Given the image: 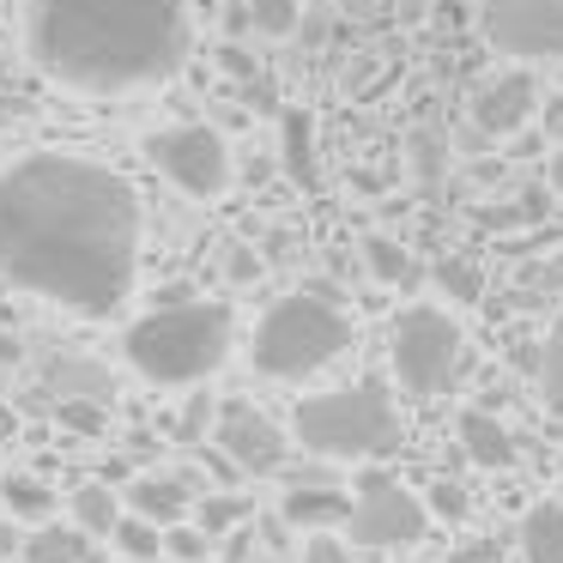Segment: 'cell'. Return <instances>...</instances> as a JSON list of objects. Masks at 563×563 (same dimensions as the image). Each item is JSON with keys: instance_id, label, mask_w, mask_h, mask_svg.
I'll use <instances>...</instances> for the list:
<instances>
[{"instance_id": "obj_20", "label": "cell", "mask_w": 563, "mask_h": 563, "mask_svg": "<svg viewBox=\"0 0 563 563\" xmlns=\"http://www.w3.org/2000/svg\"><path fill=\"white\" fill-rule=\"evenodd\" d=\"M49 388L62 394V400H74V394H91V400H110L115 382L103 376L98 364H86V357H55L49 364Z\"/></svg>"}, {"instance_id": "obj_5", "label": "cell", "mask_w": 563, "mask_h": 563, "mask_svg": "<svg viewBox=\"0 0 563 563\" xmlns=\"http://www.w3.org/2000/svg\"><path fill=\"white\" fill-rule=\"evenodd\" d=\"M291 430L321 461H382L400 449V418L382 382H352V388L303 394L291 406Z\"/></svg>"}, {"instance_id": "obj_23", "label": "cell", "mask_w": 563, "mask_h": 563, "mask_svg": "<svg viewBox=\"0 0 563 563\" xmlns=\"http://www.w3.org/2000/svg\"><path fill=\"white\" fill-rule=\"evenodd\" d=\"M249 515H255V503H249L243 490H207L195 521H200V533H207V539H224L231 527H243Z\"/></svg>"}, {"instance_id": "obj_7", "label": "cell", "mask_w": 563, "mask_h": 563, "mask_svg": "<svg viewBox=\"0 0 563 563\" xmlns=\"http://www.w3.org/2000/svg\"><path fill=\"white\" fill-rule=\"evenodd\" d=\"M146 158L158 164V176L188 200H219L224 188H231V176H236L224 134L207 128V122H176V128L146 134Z\"/></svg>"}, {"instance_id": "obj_15", "label": "cell", "mask_w": 563, "mask_h": 563, "mask_svg": "<svg viewBox=\"0 0 563 563\" xmlns=\"http://www.w3.org/2000/svg\"><path fill=\"white\" fill-rule=\"evenodd\" d=\"M461 449L473 454V466H490V473H509L515 466V437H509V424L503 418H490V412H461Z\"/></svg>"}, {"instance_id": "obj_30", "label": "cell", "mask_w": 563, "mask_h": 563, "mask_svg": "<svg viewBox=\"0 0 563 563\" xmlns=\"http://www.w3.org/2000/svg\"><path fill=\"white\" fill-rule=\"evenodd\" d=\"M62 418L74 430H86V437H91V430H103V418H98V406H91V400H62Z\"/></svg>"}, {"instance_id": "obj_17", "label": "cell", "mask_w": 563, "mask_h": 563, "mask_svg": "<svg viewBox=\"0 0 563 563\" xmlns=\"http://www.w3.org/2000/svg\"><path fill=\"white\" fill-rule=\"evenodd\" d=\"M521 558L527 563H563V503L545 497L521 515Z\"/></svg>"}, {"instance_id": "obj_21", "label": "cell", "mask_w": 563, "mask_h": 563, "mask_svg": "<svg viewBox=\"0 0 563 563\" xmlns=\"http://www.w3.org/2000/svg\"><path fill=\"white\" fill-rule=\"evenodd\" d=\"M364 267H369V279H382V285H412L418 279V261H412V249H400L394 236H364Z\"/></svg>"}, {"instance_id": "obj_1", "label": "cell", "mask_w": 563, "mask_h": 563, "mask_svg": "<svg viewBox=\"0 0 563 563\" xmlns=\"http://www.w3.org/2000/svg\"><path fill=\"white\" fill-rule=\"evenodd\" d=\"M140 273V195L74 152H25L0 170V279L74 316H115Z\"/></svg>"}, {"instance_id": "obj_31", "label": "cell", "mask_w": 563, "mask_h": 563, "mask_svg": "<svg viewBox=\"0 0 563 563\" xmlns=\"http://www.w3.org/2000/svg\"><path fill=\"white\" fill-rule=\"evenodd\" d=\"M207 424H212V400H207V394H195V400H188V412H183V437H200Z\"/></svg>"}, {"instance_id": "obj_33", "label": "cell", "mask_w": 563, "mask_h": 563, "mask_svg": "<svg viewBox=\"0 0 563 563\" xmlns=\"http://www.w3.org/2000/svg\"><path fill=\"white\" fill-rule=\"evenodd\" d=\"M551 188H558V200H563V140H558V152H551Z\"/></svg>"}, {"instance_id": "obj_12", "label": "cell", "mask_w": 563, "mask_h": 563, "mask_svg": "<svg viewBox=\"0 0 563 563\" xmlns=\"http://www.w3.org/2000/svg\"><path fill=\"white\" fill-rule=\"evenodd\" d=\"M279 515L291 527H309V533H333V527H345V515H352V497H345L340 485H291L279 503Z\"/></svg>"}, {"instance_id": "obj_2", "label": "cell", "mask_w": 563, "mask_h": 563, "mask_svg": "<svg viewBox=\"0 0 563 563\" xmlns=\"http://www.w3.org/2000/svg\"><path fill=\"white\" fill-rule=\"evenodd\" d=\"M195 49L188 0H25V55L79 98H134L176 79Z\"/></svg>"}, {"instance_id": "obj_25", "label": "cell", "mask_w": 563, "mask_h": 563, "mask_svg": "<svg viewBox=\"0 0 563 563\" xmlns=\"http://www.w3.org/2000/svg\"><path fill=\"white\" fill-rule=\"evenodd\" d=\"M539 394H545V406L563 418V316L551 321V333H545V357H539Z\"/></svg>"}, {"instance_id": "obj_11", "label": "cell", "mask_w": 563, "mask_h": 563, "mask_svg": "<svg viewBox=\"0 0 563 563\" xmlns=\"http://www.w3.org/2000/svg\"><path fill=\"white\" fill-rule=\"evenodd\" d=\"M533 103H539L533 74H497V79H485V86L473 91V122L503 140V134H515V128H527Z\"/></svg>"}, {"instance_id": "obj_22", "label": "cell", "mask_w": 563, "mask_h": 563, "mask_svg": "<svg viewBox=\"0 0 563 563\" xmlns=\"http://www.w3.org/2000/svg\"><path fill=\"white\" fill-rule=\"evenodd\" d=\"M110 539H115V551H122V563H158L164 558V527L140 521V515H115Z\"/></svg>"}, {"instance_id": "obj_9", "label": "cell", "mask_w": 563, "mask_h": 563, "mask_svg": "<svg viewBox=\"0 0 563 563\" xmlns=\"http://www.w3.org/2000/svg\"><path fill=\"white\" fill-rule=\"evenodd\" d=\"M478 37L509 62H563V0H478Z\"/></svg>"}, {"instance_id": "obj_6", "label": "cell", "mask_w": 563, "mask_h": 563, "mask_svg": "<svg viewBox=\"0 0 563 563\" xmlns=\"http://www.w3.org/2000/svg\"><path fill=\"white\" fill-rule=\"evenodd\" d=\"M394 376L412 394H454L466 376V328L437 303H412L394 316Z\"/></svg>"}, {"instance_id": "obj_10", "label": "cell", "mask_w": 563, "mask_h": 563, "mask_svg": "<svg viewBox=\"0 0 563 563\" xmlns=\"http://www.w3.org/2000/svg\"><path fill=\"white\" fill-rule=\"evenodd\" d=\"M212 437H219V454L236 466V473H279L285 466V430L261 412L255 400H219L212 406Z\"/></svg>"}, {"instance_id": "obj_24", "label": "cell", "mask_w": 563, "mask_h": 563, "mask_svg": "<svg viewBox=\"0 0 563 563\" xmlns=\"http://www.w3.org/2000/svg\"><path fill=\"white\" fill-rule=\"evenodd\" d=\"M437 285H442V297H454L461 309L485 297V273H478L466 255H442V261H437Z\"/></svg>"}, {"instance_id": "obj_27", "label": "cell", "mask_w": 563, "mask_h": 563, "mask_svg": "<svg viewBox=\"0 0 563 563\" xmlns=\"http://www.w3.org/2000/svg\"><path fill=\"white\" fill-rule=\"evenodd\" d=\"M207 545L212 539L200 533V527H164V558H176V563H200Z\"/></svg>"}, {"instance_id": "obj_19", "label": "cell", "mask_w": 563, "mask_h": 563, "mask_svg": "<svg viewBox=\"0 0 563 563\" xmlns=\"http://www.w3.org/2000/svg\"><path fill=\"white\" fill-rule=\"evenodd\" d=\"M0 515L7 521H55V490L37 485V478H7L0 485Z\"/></svg>"}, {"instance_id": "obj_26", "label": "cell", "mask_w": 563, "mask_h": 563, "mask_svg": "<svg viewBox=\"0 0 563 563\" xmlns=\"http://www.w3.org/2000/svg\"><path fill=\"white\" fill-rule=\"evenodd\" d=\"M243 13H249V25H255V31L285 37V31H297V19H303V0H249Z\"/></svg>"}, {"instance_id": "obj_3", "label": "cell", "mask_w": 563, "mask_h": 563, "mask_svg": "<svg viewBox=\"0 0 563 563\" xmlns=\"http://www.w3.org/2000/svg\"><path fill=\"white\" fill-rule=\"evenodd\" d=\"M231 340H236L231 303L195 297V303H158L140 321H128L122 357L128 369H140L158 388H195L231 357Z\"/></svg>"}, {"instance_id": "obj_32", "label": "cell", "mask_w": 563, "mask_h": 563, "mask_svg": "<svg viewBox=\"0 0 563 563\" xmlns=\"http://www.w3.org/2000/svg\"><path fill=\"white\" fill-rule=\"evenodd\" d=\"M13 551H19V527L0 515V558H13Z\"/></svg>"}, {"instance_id": "obj_29", "label": "cell", "mask_w": 563, "mask_h": 563, "mask_svg": "<svg viewBox=\"0 0 563 563\" xmlns=\"http://www.w3.org/2000/svg\"><path fill=\"white\" fill-rule=\"evenodd\" d=\"M430 509H437V515H449V521H461V515L473 509V503H466V490H461V485L437 478V490H430Z\"/></svg>"}, {"instance_id": "obj_13", "label": "cell", "mask_w": 563, "mask_h": 563, "mask_svg": "<svg viewBox=\"0 0 563 563\" xmlns=\"http://www.w3.org/2000/svg\"><path fill=\"white\" fill-rule=\"evenodd\" d=\"M279 164L303 195L321 188V152H316V122H309V110H285L279 115Z\"/></svg>"}, {"instance_id": "obj_4", "label": "cell", "mask_w": 563, "mask_h": 563, "mask_svg": "<svg viewBox=\"0 0 563 563\" xmlns=\"http://www.w3.org/2000/svg\"><path fill=\"white\" fill-rule=\"evenodd\" d=\"M352 340H357V321L340 303H328L321 291H291L261 316L249 357L267 382H303L352 352Z\"/></svg>"}, {"instance_id": "obj_14", "label": "cell", "mask_w": 563, "mask_h": 563, "mask_svg": "<svg viewBox=\"0 0 563 563\" xmlns=\"http://www.w3.org/2000/svg\"><path fill=\"white\" fill-rule=\"evenodd\" d=\"M128 503H134L140 521L152 527H176L188 515V478L183 473H146L128 485Z\"/></svg>"}, {"instance_id": "obj_34", "label": "cell", "mask_w": 563, "mask_h": 563, "mask_svg": "<svg viewBox=\"0 0 563 563\" xmlns=\"http://www.w3.org/2000/svg\"><path fill=\"white\" fill-rule=\"evenodd\" d=\"M558 473H563V466H558Z\"/></svg>"}, {"instance_id": "obj_18", "label": "cell", "mask_w": 563, "mask_h": 563, "mask_svg": "<svg viewBox=\"0 0 563 563\" xmlns=\"http://www.w3.org/2000/svg\"><path fill=\"white\" fill-rule=\"evenodd\" d=\"M115 490L110 485H79L74 497H67V521L79 527L86 539H110V527H115Z\"/></svg>"}, {"instance_id": "obj_8", "label": "cell", "mask_w": 563, "mask_h": 563, "mask_svg": "<svg viewBox=\"0 0 563 563\" xmlns=\"http://www.w3.org/2000/svg\"><path fill=\"white\" fill-rule=\"evenodd\" d=\"M352 545H369V551H394V545H418L430 533V509L388 473H364L357 478V497H352Z\"/></svg>"}, {"instance_id": "obj_28", "label": "cell", "mask_w": 563, "mask_h": 563, "mask_svg": "<svg viewBox=\"0 0 563 563\" xmlns=\"http://www.w3.org/2000/svg\"><path fill=\"white\" fill-rule=\"evenodd\" d=\"M303 563H352V551H345V539H333V533H309L303 539Z\"/></svg>"}, {"instance_id": "obj_35", "label": "cell", "mask_w": 563, "mask_h": 563, "mask_svg": "<svg viewBox=\"0 0 563 563\" xmlns=\"http://www.w3.org/2000/svg\"><path fill=\"white\" fill-rule=\"evenodd\" d=\"M158 563H164V558H158Z\"/></svg>"}, {"instance_id": "obj_16", "label": "cell", "mask_w": 563, "mask_h": 563, "mask_svg": "<svg viewBox=\"0 0 563 563\" xmlns=\"http://www.w3.org/2000/svg\"><path fill=\"white\" fill-rule=\"evenodd\" d=\"M86 551H91V539L74 521H43V527H31V539H19L25 563H91Z\"/></svg>"}]
</instances>
